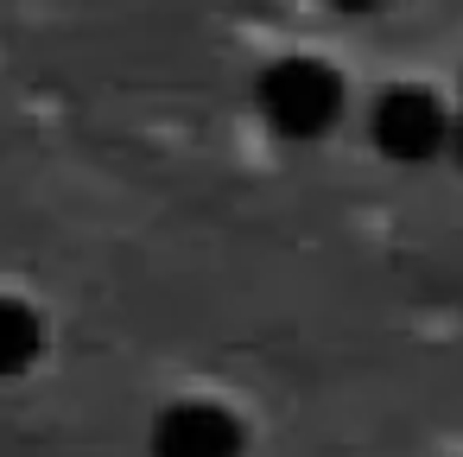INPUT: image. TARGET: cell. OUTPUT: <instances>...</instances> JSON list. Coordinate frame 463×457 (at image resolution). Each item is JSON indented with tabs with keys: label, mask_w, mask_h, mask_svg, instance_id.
I'll list each match as a JSON object with an SVG mask.
<instances>
[{
	"label": "cell",
	"mask_w": 463,
	"mask_h": 457,
	"mask_svg": "<svg viewBox=\"0 0 463 457\" xmlns=\"http://www.w3.org/2000/svg\"><path fill=\"white\" fill-rule=\"evenodd\" d=\"M254 109L273 134L286 140H317L336 128L343 115V77L324 64V58H279L260 71L254 83Z\"/></svg>",
	"instance_id": "cell-1"
},
{
	"label": "cell",
	"mask_w": 463,
	"mask_h": 457,
	"mask_svg": "<svg viewBox=\"0 0 463 457\" xmlns=\"http://www.w3.org/2000/svg\"><path fill=\"white\" fill-rule=\"evenodd\" d=\"M450 134H457V121L444 115V102H438L431 90L400 83V90H387V96L374 102V147H381L387 159H400V166L431 159Z\"/></svg>",
	"instance_id": "cell-2"
},
{
	"label": "cell",
	"mask_w": 463,
	"mask_h": 457,
	"mask_svg": "<svg viewBox=\"0 0 463 457\" xmlns=\"http://www.w3.org/2000/svg\"><path fill=\"white\" fill-rule=\"evenodd\" d=\"M153 457H241V425L210 400H178L153 425Z\"/></svg>",
	"instance_id": "cell-3"
},
{
	"label": "cell",
	"mask_w": 463,
	"mask_h": 457,
	"mask_svg": "<svg viewBox=\"0 0 463 457\" xmlns=\"http://www.w3.org/2000/svg\"><path fill=\"white\" fill-rule=\"evenodd\" d=\"M45 349V324L33 318V305L20 299H0V381L7 375H26Z\"/></svg>",
	"instance_id": "cell-4"
},
{
	"label": "cell",
	"mask_w": 463,
	"mask_h": 457,
	"mask_svg": "<svg viewBox=\"0 0 463 457\" xmlns=\"http://www.w3.org/2000/svg\"><path fill=\"white\" fill-rule=\"evenodd\" d=\"M336 14H374V7H387V0H330Z\"/></svg>",
	"instance_id": "cell-5"
},
{
	"label": "cell",
	"mask_w": 463,
	"mask_h": 457,
	"mask_svg": "<svg viewBox=\"0 0 463 457\" xmlns=\"http://www.w3.org/2000/svg\"><path fill=\"white\" fill-rule=\"evenodd\" d=\"M457 153H463V115H457Z\"/></svg>",
	"instance_id": "cell-6"
}]
</instances>
